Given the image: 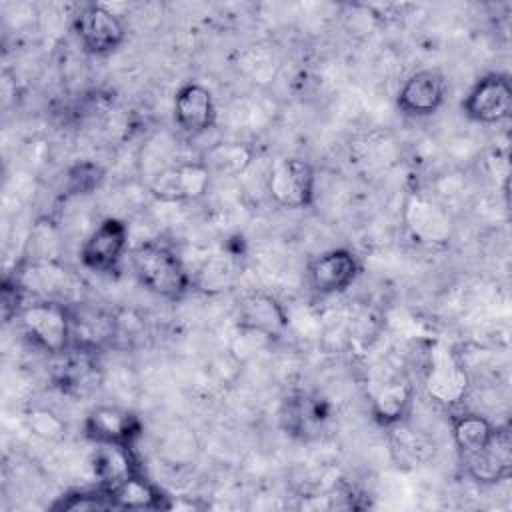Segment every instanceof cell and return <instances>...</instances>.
Masks as SVG:
<instances>
[{"mask_svg":"<svg viewBox=\"0 0 512 512\" xmlns=\"http://www.w3.org/2000/svg\"><path fill=\"white\" fill-rule=\"evenodd\" d=\"M130 264L138 282L152 294L180 300L192 286V278L180 256L160 242H142L130 250Z\"/></svg>","mask_w":512,"mask_h":512,"instance_id":"obj_1","label":"cell"},{"mask_svg":"<svg viewBox=\"0 0 512 512\" xmlns=\"http://www.w3.org/2000/svg\"><path fill=\"white\" fill-rule=\"evenodd\" d=\"M18 318L26 336H30L42 350L50 354H62L68 350L72 342L68 304L38 298L24 304Z\"/></svg>","mask_w":512,"mask_h":512,"instance_id":"obj_2","label":"cell"},{"mask_svg":"<svg viewBox=\"0 0 512 512\" xmlns=\"http://www.w3.org/2000/svg\"><path fill=\"white\" fill-rule=\"evenodd\" d=\"M424 390L432 402L444 408L460 404L470 390V374L464 362L444 344H436L428 352Z\"/></svg>","mask_w":512,"mask_h":512,"instance_id":"obj_3","label":"cell"},{"mask_svg":"<svg viewBox=\"0 0 512 512\" xmlns=\"http://www.w3.org/2000/svg\"><path fill=\"white\" fill-rule=\"evenodd\" d=\"M72 28L82 48L96 56L114 52L126 38L122 20L102 4H88L80 8L72 20Z\"/></svg>","mask_w":512,"mask_h":512,"instance_id":"obj_4","label":"cell"},{"mask_svg":"<svg viewBox=\"0 0 512 512\" xmlns=\"http://www.w3.org/2000/svg\"><path fill=\"white\" fill-rule=\"evenodd\" d=\"M210 174L202 160L168 164L152 176L150 192L162 202L198 200L208 192Z\"/></svg>","mask_w":512,"mask_h":512,"instance_id":"obj_5","label":"cell"},{"mask_svg":"<svg viewBox=\"0 0 512 512\" xmlns=\"http://www.w3.org/2000/svg\"><path fill=\"white\" fill-rule=\"evenodd\" d=\"M268 194L282 208H306L314 200V168L302 158L278 160L268 174Z\"/></svg>","mask_w":512,"mask_h":512,"instance_id":"obj_6","label":"cell"},{"mask_svg":"<svg viewBox=\"0 0 512 512\" xmlns=\"http://www.w3.org/2000/svg\"><path fill=\"white\" fill-rule=\"evenodd\" d=\"M404 224L408 234L426 246H446L454 234L450 212L424 194H412L404 204Z\"/></svg>","mask_w":512,"mask_h":512,"instance_id":"obj_7","label":"cell"},{"mask_svg":"<svg viewBox=\"0 0 512 512\" xmlns=\"http://www.w3.org/2000/svg\"><path fill=\"white\" fill-rule=\"evenodd\" d=\"M128 246V228L118 218H104L82 242L80 260L92 272H114Z\"/></svg>","mask_w":512,"mask_h":512,"instance_id":"obj_8","label":"cell"},{"mask_svg":"<svg viewBox=\"0 0 512 512\" xmlns=\"http://www.w3.org/2000/svg\"><path fill=\"white\" fill-rule=\"evenodd\" d=\"M466 116L480 124H496L512 112V88L506 76L488 74L480 78L462 102Z\"/></svg>","mask_w":512,"mask_h":512,"instance_id":"obj_9","label":"cell"},{"mask_svg":"<svg viewBox=\"0 0 512 512\" xmlns=\"http://www.w3.org/2000/svg\"><path fill=\"white\" fill-rule=\"evenodd\" d=\"M360 274V262L348 248H332L316 256L308 266V282L320 296L346 292Z\"/></svg>","mask_w":512,"mask_h":512,"instance_id":"obj_10","label":"cell"},{"mask_svg":"<svg viewBox=\"0 0 512 512\" xmlns=\"http://www.w3.org/2000/svg\"><path fill=\"white\" fill-rule=\"evenodd\" d=\"M238 328L260 338H280L288 328L284 306L266 292H250L238 306Z\"/></svg>","mask_w":512,"mask_h":512,"instance_id":"obj_11","label":"cell"},{"mask_svg":"<svg viewBox=\"0 0 512 512\" xmlns=\"http://www.w3.org/2000/svg\"><path fill=\"white\" fill-rule=\"evenodd\" d=\"M84 432L94 444H122L132 446L142 432L136 414L120 406H96L84 420Z\"/></svg>","mask_w":512,"mask_h":512,"instance_id":"obj_12","label":"cell"},{"mask_svg":"<svg viewBox=\"0 0 512 512\" xmlns=\"http://www.w3.org/2000/svg\"><path fill=\"white\" fill-rule=\"evenodd\" d=\"M446 98V80L438 70L426 68L410 74L398 90L396 104L408 116H430Z\"/></svg>","mask_w":512,"mask_h":512,"instance_id":"obj_13","label":"cell"},{"mask_svg":"<svg viewBox=\"0 0 512 512\" xmlns=\"http://www.w3.org/2000/svg\"><path fill=\"white\" fill-rule=\"evenodd\" d=\"M174 120L188 136L208 132L216 124V104L212 92L198 82L180 86L174 96Z\"/></svg>","mask_w":512,"mask_h":512,"instance_id":"obj_14","label":"cell"},{"mask_svg":"<svg viewBox=\"0 0 512 512\" xmlns=\"http://www.w3.org/2000/svg\"><path fill=\"white\" fill-rule=\"evenodd\" d=\"M468 474L480 484H496L512 474V436L510 428L494 430L488 444L476 454L464 458Z\"/></svg>","mask_w":512,"mask_h":512,"instance_id":"obj_15","label":"cell"},{"mask_svg":"<svg viewBox=\"0 0 512 512\" xmlns=\"http://www.w3.org/2000/svg\"><path fill=\"white\" fill-rule=\"evenodd\" d=\"M60 360L54 366L56 386L72 396H86L100 384V372L92 358V352L74 348L58 354Z\"/></svg>","mask_w":512,"mask_h":512,"instance_id":"obj_16","label":"cell"},{"mask_svg":"<svg viewBox=\"0 0 512 512\" xmlns=\"http://www.w3.org/2000/svg\"><path fill=\"white\" fill-rule=\"evenodd\" d=\"M90 466L98 486L104 490H114L130 476L138 474L132 446L122 444H96Z\"/></svg>","mask_w":512,"mask_h":512,"instance_id":"obj_17","label":"cell"},{"mask_svg":"<svg viewBox=\"0 0 512 512\" xmlns=\"http://www.w3.org/2000/svg\"><path fill=\"white\" fill-rule=\"evenodd\" d=\"M414 398V386L406 376H392L380 382L372 392V414L384 424L406 420Z\"/></svg>","mask_w":512,"mask_h":512,"instance_id":"obj_18","label":"cell"},{"mask_svg":"<svg viewBox=\"0 0 512 512\" xmlns=\"http://www.w3.org/2000/svg\"><path fill=\"white\" fill-rule=\"evenodd\" d=\"M388 428V444L392 458L408 468H418L428 464L436 454V444L430 436L410 426L406 420L386 426Z\"/></svg>","mask_w":512,"mask_h":512,"instance_id":"obj_19","label":"cell"},{"mask_svg":"<svg viewBox=\"0 0 512 512\" xmlns=\"http://www.w3.org/2000/svg\"><path fill=\"white\" fill-rule=\"evenodd\" d=\"M24 290H32L44 300L64 302L72 290V278L66 268H62L56 260L34 262L26 266L20 278H16Z\"/></svg>","mask_w":512,"mask_h":512,"instance_id":"obj_20","label":"cell"},{"mask_svg":"<svg viewBox=\"0 0 512 512\" xmlns=\"http://www.w3.org/2000/svg\"><path fill=\"white\" fill-rule=\"evenodd\" d=\"M70 308V326H72V342L74 348L94 352L104 342L114 336V320L98 308L68 306Z\"/></svg>","mask_w":512,"mask_h":512,"instance_id":"obj_21","label":"cell"},{"mask_svg":"<svg viewBox=\"0 0 512 512\" xmlns=\"http://www.w3.org/2000/svg\"><path fill=\"white\" fill-rule=\"evenodd\" d=\"M240 262L228 254L208 256L192 276V286L204 294L230 290L240 278Z\"/></svg>","mask_w":512,"mask_h":512,"instance_id":"obj_22","label":"cell"},{"mask_svg":"<svg viewBox=\"0 0 512 512\" xmlns=\"http://www.w3.org/2000/svg\"><path fill=\"white\" fill-rule=\"evenodd\" d=\"M110 494V500L114 508H128V510H152V508H164L162 492L150 484L140 474L130 476L126 482L116 486L114 490H106Z\"/></svg>","mask_w":512,"mask_h":512,"instance_id":"obj_23","label":"cell"},{"mask_svg":"<svg viewBox=\"0 0 512 512\" xmlns=\"http://www.w3.org/2000/svg\"><path fill=\"white\" fill-rule=\"evenodd\" d=\"M494 430L496 426L480 414H474V412L458 414L452 424V436L462 458H468L478 450H482L492 438Z\"/></svg>","mask_w":512,"mask_h":512,"instance_id":"obj_24","label":"cell"},{"mask_svg":"<svg viewBox=\"0 0 512 512\" xmlns=\"http://www.w3.org/2000/svg\"><path fill=\"white\" fill-rule=\"evenodd\" d=\"M254 160V150L242 142H220L208 148L202 162L210 172L218 174H242Z\"/></svg>","mask_w":512,"mask_h":512,"instance_id":"obj_25","label":"cell"},{"mask_svg":"<svg viewBox=\"0 0 512 512\" xmlns=\"http://www.w3.org/2000/svg\"><path fill=\"white\" fill-rule=\"evenodd\" d=\"M26 424H28L30 432L42 440L56 442V440H62L66 434L64 420L48 408H32L26 414Z\"/></svg>","mask_w":512,"mask_h":512,"instance_id":"obj_26","label":"cell"},{"mask_svg":"<svg viewBox=\"0 0 512 512\" xmlns=\"http://www.w3.org/2000/svg\"><path fill=\"white\" fill-rule=\"evenodd\" d=\"M54 510H106L114 508L110 494L98 486V490H88V492H72L62 496L58 502L52 504Z\"/></svg>","mask_w":512,"mask_h":512,"instance_id":"obj_27","label":"cell"},{"mask_svg":"<svg viewBox=\"0 0 512 512\" xmlns=\"http://www.w3.org/2000/svg\"><path fill=\"white\" fill-rule=\"evenodd\" d=\"M104 178V172L94 162H78L68 170L66 188L70 194H90L94 192Z\"/></svg>","mask_w":512,"mask_h":512,"instance_id":"obj_28","label":"cell"}]
</instances>
